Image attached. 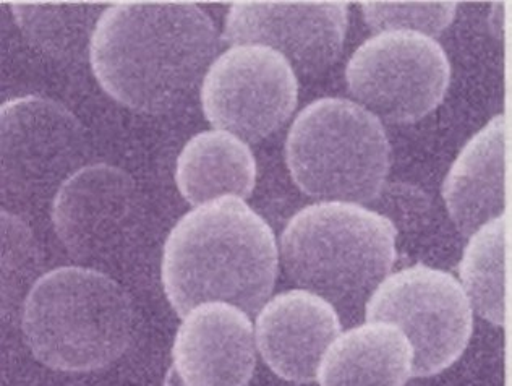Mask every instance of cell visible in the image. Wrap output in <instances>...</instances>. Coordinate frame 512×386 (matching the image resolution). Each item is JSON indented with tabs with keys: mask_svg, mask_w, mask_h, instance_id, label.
<instances>
[{
	"mask_svg": "<svg viewBox=\"0 0 512 386\" xmlns=\"http://www.w3.org/2000/svg\"><path fill=\"white\" fill-rule=\"evenodd\" d=\"M396 226L357 203L320 202L282 231L287 276L344 314L367 304L396 263Z\"/></svg>",
	"mask_w": 512,
	"mask_h": 386,
	"instance_id": "277c9868",
	"label": "cell"
},
{
	"mask_svg": "<svg viewBox=\"0 0 512 386\" xmlns=\"http://www.w3.org/2000/svg\"><path fill=\"white\" fill-rule=\"evenodd\" d=\"M349 25L346 2H234L222 39L279 52L294 72L318 75L341 56Z\"/></svg>",
	"mask_w": 512,
	"mask_h": 386,
	"instance_id": "30bf717a",
	"label": "cell"
},
{
	"mask_svg": "<svg viewBox=\"0 0 512 386\" xmlns=\"http://www.w3.org/2000/svg\"><path fill=\"white\" fill-rule=\"evenodd\" d=\"M341 330L333 305L313 292L292 289L258 312L256 348L274 374L303 385L315 382L321 359Z\"/></svg>",
	"mask_w": 512,
	"mask_h": 386,
	"instance_id": "4fadbf2b",
	"label": "cell"
},
{
	"mask_svg": "<svg viewBox=\"0 0 512 386\" xmlns=\"http://www.w3.org/2000/svg\"><path fill=\"white\" fill-rule=\"evenodd\" d=\"M350 95L376 119L409 124L443 101L451 65L435 39L388 31L368 39L346 67Z\"/></svg>",
	"mask_w": 512,
	"mask_h": 386,
	"instance_id": "52a82bcc",
	"label": "cell"
},
{
	"mask_svg": "<svg viewBox=\"0 0 512 386\" xmlns=\"http://www.w3.org/2000/svg\"><path fill=\"white\" fill-rule=\"evenodd\" d=\"M137 211L132 177L111 164H91L57 190L52 223L65 250L80 262L111 258Z\"/></svg>",
	"mask_w": 512,
	"mask_h": 386,
	"instance_id": "8fae6325",
	"label": "cell"
},
{
	"mask_svg": "<svg viewBox=\"0 0 512 386\" xmlns=\"http://www.w3.org/2000/svg\"><path fill=\"white\" fill-rule=\"evenodd\" d=\"M365 22L378 33L414 31L438 36L456 15V2H362Z\"/></svg>",
	"mask_w": 512,
	"mask_h": 386,
	"instance_id": "ffe728a7",
	"label": "cell"
},
{
	"mask_svg": "<svg viewBox=\"0 0 512 386\" xmlns=\"http://www.w3.org/2000/svg\"><path fill=\"white\" fill-rule=\"evenodd\" d=\"M172 361L187 386H247L256 365L252 320L226 302L198 305L175 335Z\"/></svg>",
	"mask_w": 512,
	"mask_h": 386,
	"instance_id": "7c38bea8",
	"label": "cell"
},
{
	"mask_svg": "<svg viewBox=\"0 0 512 386\" xmlns=\"http://www.w3.org/2000/svg\"><path fill=\"white\" fill-rule=\"evenodd\" d=\"M111 4L101 2H10L25 38L54 61L80 64L90 56L99 20Z\"/></svg>",
	"mask_w": 512,
	"mask_h": 386,
	"instance_id": "e0dca14e",
	"label": "cell"
},
{
	"mask_svg": "<svg viewBox=\"0 0 512 386\" xmlns=\"http://www.w3.org/2000/svg\"><path fill=\"white\" fill-rule=\"evenodd\" d=\"M133 307L101 271L64 266L36 279L23 302L22 328L41 364L86 374L119 361L132 339Z\"/></svg>",
	"mask_w": 512,
	"mask_h": 386,
	"instance_id": "3957f363",
	"label": "cell"
},
{
	"mask_svg": "<svg viewBox=\"0 0 512 386\" xmlns=\"http://www.w3.org/2000/svg\"><path fill=\"white\" fill-rule=\"evenodd\" d=\"M506 119L488 122L461 151L443 185L449 215L462 236L500 218L506 210Z\"/></svg>",
	"mask_w": 512,
	"mask_h": 386,
	"instance_id": "5bb4252c",
	"label": "cell"
},
{
	"mask_svg": "<svg viewBox=\"0 0 512 386\" xmlns=\"http://www.w3.org/2000/svg\"><path fill=\"white\" fill-rule=\"evenodd\" d=\"M39 265L38 242L18 216L2 211V301L12 310ZM33 288V286H30Z\"/></svg>",
	"mask_w": 512,
	"mask_h": 386,
	"instance_id": "d6986e66",
	"label": "cell"
},
{
	"mask_svg": "<svg viewBox=\"0 0 512 386\" xmlns=\"http://www.w3.org/2000/svg\"><path fill=\"white\" fill-rule=\"evenodd\" d=\"M273 229L244 200L222 197L190 211L164 245V292L179 317L208 302L256 314L278 278Z\"/></svg>",
	"mask_w": 512,
	"mask_h": 386,
	"instance_id": "7a4b0ae2",
	"label": "cell"
},
{
	"mask_svg": "<svg viewBox=\"0 0 512 386\" xmlns=\"http://www.w3.org/2000/svg\"><path fill=\"white\" fill-rule=\"evenodd\" d=\"M164 386H187L182 380H180L179 375L175 374V370L172 369L167 372L166 382H164Z\"/></svg>",
	"mask_w": 512,
	"mask_h": 386,
	"instance_id": "44dd1931",
	"label": "cell"
},
{
	"mask_svg": "<svg viewBox=\"0 0 512 386\" xmlns=\"http://www.w3.org/2000/svg\"><path fill=\"white\" fill-rule=\"evenodd\" d=\"M175 182L185 200L195 206L222 197L245 200L255 189V156L232 133L201 132L180 153Z\"/></svg>",
	"mask_w": 512,
	"mask_h": 386,
	"instance_id": "2e32d148",
	"label": "cell"
},
{
	"mask_svg": "<svg viewBox=\"0 0 512 386\" xmlns=\"http://www.w3.org/2000/svg\"><path fill=\"white\" fill-rule=\"evenodd\" d=\"M414 351L397 326L367 322L341 333L321 359L320 386H406Z\"/></svg>",
	"mask_w": 512,
	"mask_h": 386,
	"instance_id": "9a60e30c",
	"label": "cell"
},
{
	"mask_svg": "<svg viewBox=\"0 0 512 386\" xmlns=\"http://www.w3.org/2000/svg\"><path fill=\"white\" fill-rule=\"evenodd\" d=\"M506 255L508 218L493 219L470 236L459 276L472 310L495 325L506 320Z\"/></svg>",
	"mask_w": 512,
	"mask_h": 386,
	"instance_id": "ac0fdd59",
	"label": "cell"
},
{
	"mask_svg": "<svg viewBox=\"0 0 512 386\" xmlns=\"http://www.w3.org/2000/svg\"><path fill=\"white\" fill-rule=\"evenodd\" d=\"M367 322L389 323L409 339L412 377L441 374L462 356L474 326L461 283L446 271L414 265L381 281L365 304Z\"/></svg>",
	"mask_w": 512,
	"mask_h": 386,
	"instance_id": "8992f818",
	"label": "cell"
},
{
	"mask_svg": "<svg viewBox=\"0 0 512 386\" xmlns=\"http://www.w3.org/2000/svg\"><path fill=\"white\" fill-rule=\"evenodd\" d=\"M216 49L213 20L192 2H116L99 20L90 62L107 95L161 114L197 88Z\"/></svg>",
	"mask_w": 512,
	"mask_h": 386,
	"instance_id": "6da1fadb",
	"label": "cell"
},
{
	"mask_svg": "<svg viewBox=\"0 0 512 386\" xmlns=\"http://www.w3.org/2000/svg\"><path fill=\"white\" fill-rule=\"evenodd\" d=\"M389 156L380 119L347 99H318L300 112L287 135L292 179L321 202L376 200L386 184Z\"/></svg>",
	"mask_w": 512,
	"mask_h": 386,
	"instance_id": "5b68a950",
	"label": "cell"
},
{
	"mask_svg": "<svg viewBox=\"0 0 512 386\" xmlns=\"http://www.w3.org/2000/svg\"><path fill=\"white\" fill-rule=\"evenodd\" d=\"M2 192L31 198L62 187L90 153L82 122L54 99L25 96L0 109Z\"/></svg>",
	"mask_w": 512,
	"mask_h": 386,
	"instance_id": "9c48e42d",
	"label": "cell"
},
{
	"mask_svg": "<svg viewBox=\"0 0 512 386\" xmlns=\"http://www.w3.org/2000/svg\"><path fill=\"white\" fill-rule=\"evenodd\" d=\"M299 82L291 64L260 44H240L214 59L201 83V106L216 130L260 142L297 108Z\"/></svg>",
	"mask_w": 512,
	"mask_h": 386,
	"instance_id": "ba28073f",
	"label": "cell"
}]
</instances>
